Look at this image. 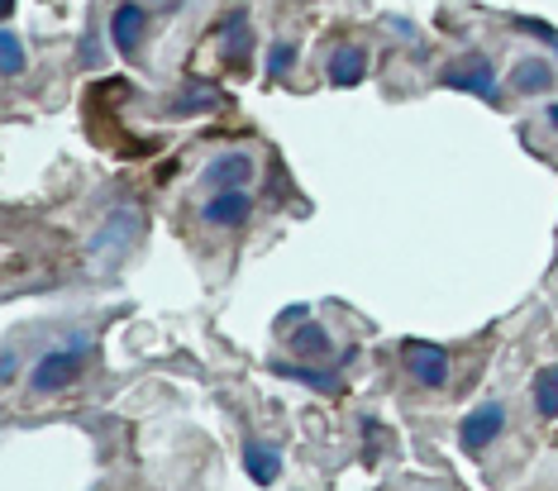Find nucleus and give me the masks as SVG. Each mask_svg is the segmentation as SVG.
I'll return each mask as SVG.
<instances>
[{"instance_id": "1", "label": "nucleus", "mask_w": 558, "mask_h": 491, "mask_svg": "<svg viewBox=\"0 0 558 491\" xmlns=\"http://www.w3.org/2000/svg\"><path fill=\"white\" fill-rule=\"evenodd\" d=\"M86 354H92V339H86V334H72L62 348H53V354H44L39 363H34L29 386H34L39 396H53V392H62V386H72V382L82 377Z\"/></svg>"}, {"instance_id": "2", "label": "nucleus", "mask_w": 558, "mask_h": 491, "mask_svg": "<svg viewBox=\"0 0 558 491\" xmlns=\"http://www.w3.org/2000/svg\"><path fill=\"white\" fill-rule=\"evenodd\" d=\"M439 86L477 96V100H487V106H501V82H497V67L487 62V53H468L459 62H449V67L439 72Z\"/></svg>"}, {"instance_id": "3", "label": "nucleus", "mask_w": 558, "mask_h": 491, "mask_svg": "<svg viewBox=\"0 0 558 491\" xmlns=\"http://www.w3.org/2000/svg\"><path fill=\"white\" fill-rule=\"evenodd\" d=\"M501 430H506V406L501 401H482V406H473L459 420V449L482 458V453L501 439Z\"/></svg>"}, {"instance_id": "4", "label": "nucleus", "mask_w": 558, "mask_h": 491, "mask_svg": "<svg viewBox=\"0 0 558 491\" xmlns=\"http://www.w3.org/2000/svg\"><path fill=\"white\" fill-rule=\"evenodd\" d=\"M401 363H405V377H411L415 386H425V392H439V386L449 382V354H444L439 344H429V339H405Z\"/></svg>"}, {"instance_id": "5", "label": "nucleus", "mask_w": 558, "mask_h": 491, "mask_svg": "<svg viewBox=\"0 0 558 491\" xmlns=\"http://www.w3.org/2000/svg\"><path fill=\"white\" fill-rule=\"evenodd\" d=\"M201 186H210V196L215 192H244V186H253V154L230 148V154L210 158L206 172H201Z\"/></svg>"}, {"instance_id": "6", "label": "nucleus", "mask_w": 558, "mask_h": 491, "mask_svg": "<svg viewBox=\"0 0 558 491\" xmlns=\"http://www.w3.org/2000/svg\"><path fill=\"white\" fill-rule=\"evenodd\" d=\"M148 29V15L138 0H124L116 5V15H110V39H116V53L120 58H138V39H144Z\"/></svg>"}, {"instance_id": "7", "label": "nucleus", "mask_w": 558, "mask_h": 491, "mask_svg": "<svg viewBox=\"0 0 558 491\" xmlns=\"http://www.w3.org/2000/svg\"><path fill=\"white\" fill-rule=\"evenodd\" d=\"M253 216V196L248 192H215L206 206H201V220L210 224V230H239Z\"/></svg>"}, {"instance_id": "8", "label": "nucleus", "mask_w": 558, "mask_h": 491, "mask_svg": "<svg viewBox=\"0 0 558 491\" xmlns=\"http://www.w3.org/2000/svg\"><path fill=\"white\" fill-rule=\"evenodd\" d=\"M220 58L230 62L234 72H244L248 67V48H253V29H248V15L244 10H230V15L220 20Z\"/></svg>"}, {"instance_id": "9", "label": "nucleus", "mask_w": 558, "mask_h": 491, "mask_svg": "<svg viewBox=\"0 0 558 491\" xmlns=\"http://www.w3.org/2000/svg\"><path fill=\"white\" fill-rule=\"evenodd\" d=\"M272 372L277 377H287V382H301V386H311V392H320V396H335V392H344V382H339V372L335 368H320V363H282L277 358L272 363Z\"/></svg>"}, {"instance_id": "10", "label": "nucleus", "mask_w": 558, "mask_h": 491, "mask_svg": "<svg viewBox=\"0 0 558 491\" xmlns=\"http://www.w3.org/2000/svg\"><path fill=\"white\" fill-rule=\"evenodd\" d=\"M138 220L134 210H116L106 224H100V234H96V244H92V254L96 258H116V254H124V248L134 244V234H138Z\"/></svg>"}, {"instance_id": "11", "label": "nucleus", "mask_w": 558, "mask_h": 491, "mask_svg": "<svg viewBox=\"0 0 558 491\" xmlns=\"http://www.w3.org/2000/svg\"><path fill=\"white\" fill-rule=\"evenodd\" d=\"M325 77H329V86H359L367 77V48L339 44L335 53L325 58Z\"/></svg>"}, {"instance_id": "12", "label": "nucleus", "mask_w": 558, "mask_h": 491, "mask_svg": "<svg viewBox=\"0 0 558 491\" xmlns=\"http://www.w3.org/2000/svg\"><path fill=\"white\" fill-rule=\"evenodd\" d=\"M287 344H291V358L296 363H329L335 358V339H329V330L325 324H311V320L296 324Z\"/></svg>"}, {"instance_id": "13", "label": "nucleus", "mask_w": 558, "mask_h": 491, "mask_svg": "<svg viewBox=\"0 0 558 491\" xmlns=\"http://www.w3.org/2000/svg\"><path fill=\"white\" fill-rule=\"evenodd\" d=\"M244 472H248L258 487H277V477H282V449L268 444V439H248V449H244Z\"/></svg>"}, {"instance_id": "14", "label": "nucleus", "mask_w": 558, "mask_h": 491, "mask_svg": "<svg viewBox=\"0 0 558 491\" xmlns=\"http://www.w3.org/2000/svg\"><path fill=\"white\" fill-rule=\"evenodd\" d=\"M511 86L520 96H544L554 86V67L544 58H515L511 67Z\"/></svg>"}, {"instance_id": "15", "label": "nucleus", "mask_w": 558, "mask_h": 491, "mask_svg": "<svg viewBox=\"0 0 558 491\" xmlns=\"http://www.w3.org/2000/svg\"><path fill=\"white\" fill-rule=\"evenodd\" d=\"M535 410H539V420H558V363H549V368H539L535 372Z\"/></svg>"}, {"instance_id": "16", "label": "nucleus", "mask_w": 558, "mask_h": 491, "mask_svg": "<svg viewBox=\"0 0 558 491\" xmlns=\"http://www.w3.org/2000/svg\"><path fill=\"white\" fill-rule=\"evenodd\" d=\"M24 62H29V53H24L20 34L15 29H0V67H5V77H20Z\"/></svg>"}, {"instance_id": "17", "label": "nucleus", "mask_w": 558, "mask_h": 491, "mask_svg": "<svg viewBox=\"0 0 558 491\" xmlns=\"http://www.w3.org/2000/svg\"><path fill=\"white\" fill-rule=\"evenodd\" d=\"M511 29H520V34H535L539 44L558 48V29H554V24H544V20H535V15H511Z\"/></svg>"}, {"instance_id": "18", "label": "nucleus", "mask_w": 558, "mask_h": 491, "mask_svg": "<svg viewBox=\"0 0 558 491\" xmlns=\"http://www.w3.org/2000/svg\"><path fill=\"white\" fill-rule=\"evenodd\" d=\"M296 67V44H272L268 48V77H287V72Z\"/></svg>"}, {"instance_id": "19", "label": "nucleus", "mask_w": 558, "mask_h": 491, "mask_svg": "<svg viewBox=\"0 0 558 491\" xmlns=\"http://www.w3.org/2000/svg\"><path fill=\"white\" fill-rule=\"evenodd\" d=\"M215 100L220 96H186V100H177V115H201V110H215Z\"/></svg>"}, {"instance_id": "20", "label": "nucleus", "mask_w": 558, "mask_h": 491, "mask_svg": "<svg viewBox=\"0 0 558 491\" xmlns=\"http://www.w3.org/2000/svg\"><path fill=\"white\" fill-rule=\"evenodd\" d=\"M306 320H311V306H287L282 315H277V324H282V330H287V324L296 330V324H306Z\"/></svg>"}, {"instance_id": "21", "label": "nucleus", "mask_w": 558, "mask_h": 491, "mask_svg": "<svg viewBox=\"0 0 558 491\" xmlns=\"http://www.w3.org/2000/svg\"><path fill=\"white\" fill-rule=\"evenodd\" d=\"M0 372H5V377H0V382H15V377H20V358H15V348H5V358H0Z\"/></svg>"}, {"instance_id": "22", "label": "nucleus", "mask_w": 558, "mask_h": 491, "mask_svg": "<svg viewBox=\"0 0 558 491\" xmlns=\"http://www.w3.org/2000/svg\"><path fill=\"white\" fill-rule=\"evenodd\" d=\"M544 120H549V130L558 134V100H549V110H544Z\"/></svg>"}]
</instances>
